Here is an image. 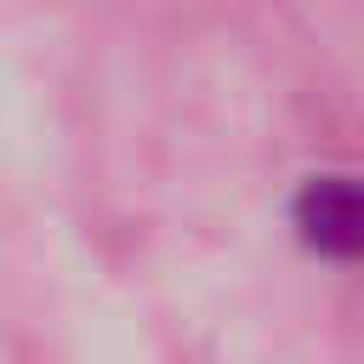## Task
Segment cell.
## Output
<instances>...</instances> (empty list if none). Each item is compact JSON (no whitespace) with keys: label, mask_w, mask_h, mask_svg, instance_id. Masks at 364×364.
Returning <instances> with one entry per match:
<instances>
[{"label":"cell","mask_w":364,"mask_h":364,"mask_svg":"<svg viewBox=\"0 0 364 364\" xmlns=\"http://www.w3.org/2000/svg\"><path fill=\"white\" fill-rule=\"evenodd\" d=\"M296 228L318 256H358L364 245V199L353 176H313L296 193Z\"/></svg>","instance_id":"1"}]
</instances>
